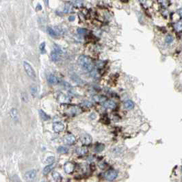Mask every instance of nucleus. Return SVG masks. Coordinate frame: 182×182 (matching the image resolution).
Returning <instances> with one entry per match:
<instances>
[{
    "label": "nucleus",
    "mask_w": 182,
    "mask_h": 182,
    "mask_svg": "<svg viewBox=\"0 0 182 182\" xmlns=\"http://www.w3.org/2000/svg\"><path fill=\"white\" fill-rule=\"evenodd\" d=\"M78 64L85 72L89 73L94 69V64L92 60L86 56H81L78 59Z\"/></svg>",
    "instance_id": "1"
},
{
    "label": "nucleus",
    "mask_w": 182,
    "mask_h": 182,
    "mask_svg": "<svg viewBox=\"0 0 182 182\" xmlns=\"http://www.w3.org/2000/svg\"><path fill=\"white\" fill-rule=\"evenodd\" d=\"M23 67L26 73L28 74V75L30 77L32 78V79H35L36 73L30 64H29L28 62H24Z\"/></svg>",
    "instance_id": "2"
},
{
    "label": "nucleus",
    "mask_w": 182,
    "mask_h": 182,
    "mask_svg": "<svg viewBox=\"0 0 182 182\" xmlns=\"http://www.w3.org/2000/svg\"><path fill=\"white\" fill-rule=\"evenodd\" d=\"M118 176V172L115 170H109L104 174V177L108 181H113Z\"/></svg>",
    "instance_id": "3"
},
{
    "label": "nucleus",
    "mask_w": 182,
    "mask_h": 182,
    "mask_svg": "<svg viewBox=\"0 0 182 182\" xmlns=\"http://www.w3.org/2000/svg\"><path fill=\"white\" fill-rule=\"evenodd\" d=\"M62 54L61 49L58 47H56L54 50L51 53V58L54 62L58 61L60 59V55Z\"/></svg>",
    "instance_id": "4"
},
{
    "label": "nucleus",
    "mask_w": 182,
    "mask_h": 182,
    "mask_svg": "<svg viewBox=\"0 0 182 182\" xmlns=\"http://www.w3.org/2000/svg\"><path fill=\"white\" fill-rule=\"evenodd\" d=\"M80 141L84 145H89L92 141V138L88 134H83L80 137Z\"/></svg>",
    "instance_id": "5"
},
{
    "label": "nucleus",
    "mask_w": 182,
    "mask_h": 182,
    "mask_svg": "<svg viewBox=\"0 0 182 182\" xmlns=\"http://www.w3.org/2000/svg\"><path fill=\"white\" fill-rule=\"evenodd\" d=\"M75 138L74 136L71 134L66 135L64 137V139H63V141H64V143L66 144H68V145H72L73 144L75 143Z\"/></svg>",
    "instance_id": "6"
},
{
    "label": "nucleus",
    "mask_w": 182,
    "mask_h": 182,
    "mask_svg": "<svg viewBox=\"0 0 182 182\" xmlns=\"http://www.w3.org/2000/svg\"><path fill=\"white\" fill-rule=\"evenodd\" d=\"M64 171L66 172L67 174H70V173H73V172L74 169H75V165L72 162H66L65 164H64Z\"/></svg>",
    "instance_id": "7"
},
{
    "label": "nucleus",
    "mask_w": 182,
    "mask_h": 182,
    "mask_svg": "<svg viewBox=\"0 0 182 182\" xmlns=\"http://www.w3.org/2000/svg\"><path fill=\"white\" fill-rule=\"evenodd\" d=\"M64 129V125L62 123L60 122H56L53 125V129L55 132L59 133L62 132Z\"/></svg>",
    "instance_id": "8"
},
{
    "label": "nucleus",
    "mask_w": 182,
    "mask_h": 182,
    "mask_svg": "<svg viewBox=\"0 0 182 182\" xmlns=\"http://www.w3.org/2000/svg\"><path fill=\"white\" fill-rule=\"evenodd\" d=\"M36 176V170H32L30 171L26 172L25 174V178L28 180H32L34 179Z\"/></svg>",
    "instance_id": "9"
},
{
    "label": "nucleus",
    "mask_w": 182,
    "mask_h": 182,
    "mask_svg": "<svg viewBox=\"0 0 182 182\" xmlns=\"http://www.w3.org/2000/svg\"><path fill=\"white\" fill-rule=\"evenodd\" d=\"M10 116L12 117V118L15 121H17L19 120V112L17 109L12 108L11 109V110L10 112Z\"/></svg>",
    "instance_id": "10"
},
{
    "label": "nucleus",
    "mask_w": 182,
    "mask_h": 182,
    "mask_svg": "<svg viewBox=\"0 0 182 182\" xmlns=\"http://www.w3.org/2000/svg\"><path fill=\"white\" fill-rule=\"evenodd\" d=\"M103 106H105V108H106L113 109L116 107V103H115L113 101L108 100V101H106L104 102Z\"/></svg>",
    "instance_id": "11"
},
{
    "label": "nucleus",
    "mask_w": 182,
    "mask_h": 182,
    "mask_svg": "<svg viewBox=\"0 0 182 182\" xmlns=\"http://www.w3.org/2000/svg\"><path fill=\"white\" fill-rule=\"evenodd\" d=\"M47 80L48 82L50 84H52V85L56 84H58V78L55 75H50L48 77Z\"/></svg>",
    "instance_id": "12"
},
{
    "label": "nucleus",
    "mask_w": 182,
    "mask_h": 182,
    "mask_svg": "<svg viewBox=\"0 0 182 182\" xmlns=\"http://www.w3.org/2000/svg\"><path fill=\"white\" fill-rule=\"evenodd\" d=\"M88 150L86 147H79V148L76 149V153H77L79 155H84L86 154Z\"/></svg>",
    "instance_id": "13"
},
{
    "label": "nucleus",
    "mask_w": 182,
    "mask_h": 182,
    "mask_svg": "<svg viewBox=\"0 0 182 182\" xmlns=\"http://www.w3.org/2000/svg\"><path fill=\"white\" fill-rule=\"evenodd\" d=\"M124 107L127 110H132L134 107V103L131 100H127L124 103Z\"/></svg>",
    "instance_id": "14"
},
{
    "label": "nucleus",
    "mask_w": 182,
    "mask_h": 182,
    "mask_svg": "<svg viewBox=\"0 0 182 182\" xmlns=\"http://www.w3.org/2000/svg\"><path fill=\"white\" fill-rule=\"evenodd\" d=\"M39 115H40L41 119L43 120V121H48L50 118V116H49V115H47V114L45 113L43 110H39Z\"/></svg>",
    "instance_id": "15"
},
{
    "label": "nucleus",
    "mask_w": 182,
    "mask_h": 182,
    "mask_svg": "<svg viewBox=\"0 0 182 182\" xmlns=\"http://www.w3.org/2000/svg\"><path fill=\"white\" fill-rule=\"evenodd\" d=\"M54 164H49L47 165V166H45L44 169H43V174L44 175H47L49 173L53 170V168H54Z\"/></svg>",
    "instance_id": "16"
},
{
    "label": "nucleus",
    "mask_w": 182,
    "mask_h": 182,
    "mask_svg": "<svg viewBox=\"0 0 182 182\" xmlns=\"http://www.w3.org/2000/svg\"><path fill=\"white\" fill-rule=\"evenodd\" d=\"M52 176H53V178H54V179L56 181L60 182L62 181V176L58 172H54V173H52Z\"/></svg>",
    "instance_id": "17"
},
{
    "label": "nucleus",
    "mask_w": 182,
    "mask_h": 182,
    "mask_svg": "<svg viewBox=\"0 0 182 182\" xmlns=\"http://www.w3.org/2000/svg\"><path fill=\"white\" fill-rule=\"evenodd\" d=\"M57 151L58 153H61V154H64V153H66L67 152H68V149L65 147H59L57 149Z\"/></svg>",
    "instance_id": "18"
},
{
    "label": "nucleus",
    "mask_w": 182,
    "mask_h": 182,
    "mask_svg": "<svg viewBox=\"0 0 182 182\" xmlns=\"http://www.w3.org/2000/svg\"><path fill=\"white\" fill-rule=\"evenodd\" d=\"M93 99L97 102H103L107 99L106 97H103V96H95L93 97Z\"/></svg>",
    "instance_id": "19"
},
{
    "label": "nucleus",
    "mask_w": 182,
    "mask_h": 182,
    "mask_svg": "<svg viewBox=\"0 0 182 182\" xmlns=\"http://www.w3.org/2000/svg\"><path fill=\"white\" fill-rule=\"evenodd\" d=\"M105 148V146H104V144H97L96 146H95V152H101Z\"/></svg>",
    "instance_id": "20"
},
{
    "label": "nucleus",
    "mask_w": 182,
    "mask_h": 182,
    "mask_svg": "<svg viewBox=\"0 0 182 182\" xmlns=\"http://www.w3.org/2000/svg\"><path fill=\"white\" fill-rule=\"evenodd\" d=\"M30 92L31 94L32 95V96H34V97H36V96H37V93H38L36 86H32V87L30 88Z\"/></svg>",
    "instance_id": "21"
},
{
    "label": "nucleus",
    "mask_w": 182,
    "mask_h": 182,
    "mask_svg": "<svg viewBox=\"0 0 182 182\" xmlns=\"http://www.w3.org/2000/svg\"><path fill=\"white\" fill-rule=\"evenodd\" d=\"M47 32L48 34H49L50 36H56L57 34H58L56 33V32L54 29H52L51 28H48Z\"/></svg>",
    "instance_id": "22"
},
{
    "label": "nucleus",
    "mask_w": 182,
    "mask_h": 182,
    "mask_svg": "<svg viewBox=\"0 0 182 182\" xmlns=\"http://www.w3.org/2000/svg\"><path fill=\"white\" fill-rule=\"evenodd\" d=\"M173 40H174V38H173V36H171V35L166 36V38H165L166 43H168V44H170V43H172V42L173 41Z\"/></svg>",
    "instance_id": "23"
},
{
    "label": "nucleus",
    "mask_w": 182,
    "mask_h": 182,
    "mask_svg": "<svg viewBox=\"0 0 182 182\" xmlns=\"http://www.w3.org/2000/svg\"><path fill=\"white\" fill-rule=\"evenodd\" d=\"M54 160H55L54 157L50 156V157H49V158H47V160H46V162H47L48 164H51L54 162Z\"/></svg>",
    "instance_id": "24"
},
{
    "label": "nucleus",
    "mask_w": 182,
    "mask_h": 182,
    "mask_svg": "<svg viewBox=\"0 0 182 182\" xmlns=\"http://www.w3.org/2000/svg\"><path fill=\"white\" fill-rule=\"evenodd\" d=\"M21 99L24 102L28 101V95H27L25 92H22L21 93Z\"/></svg>",
    "instance_id": "25"
},
{
    "label": "nucleus",
    "mask_w": 182,
    "mask_h": 182,
    "mask_svg": "<svg viewBox=\"0 0 182 182\" xmlns=\"http://www.w3.org/2000/svg\"><path fill=\"white\" fill-rule=\"evenodd\" d=\"M40 50L41 54H43L45 53V43H43L40 46Z\"/></svg>",
    "instance_id": "26"
},
{
    "label": "nucleus",
    "mask_w": 182,
    "mask_h": 182,
    "mask_svg": "<svg viewBox=\"0 0 182 182\" xmlns=\"http://www.w3.org/2000/svg\"><path fill=\"white\" fill-rule=\"evenodd\" d=\"M71 10V6L70 4H66L64 8V12H69Z\"/></svg>",
    "instance_id": "27"
},
{
    "label": "nucleus",
    "mask_w": 182,
    "mask_h": 182,
    "mask_svg": "<svg viewBox=\"0 0 182 182\" xmlns=\"http://www.w3.org/2000/svg\"><path fill=\"white\" fill-rule=\"evenodd\" d=\"M86 32H87V30H86V29L84 28H79L77 30V33L79 34H85Z\"/></svg>",
    "instance_id": "28"
},
{
    "label": "nucleus",
    "mask_w": 182,
    "mask_h": 182,
    "mask_svg": "<svg viewBox=\"0 0 182 182\" xmlns=\"http://www.w3.org/2000/svg\"><path fill=\"white\" fill-rule=\"evenodd\" d=\"M84 105L86 107H88V108H90V107L92 106V103H91L90 101H84Z\"/></svg>",
    "instance_id": "29"
},
{
    "label": "nucleus",
    "mask_w": 182,
    "mask_h": 182,
    "mask_svg": "<svg viewBox=\"0 0 182 182\" xmlns=\"http://www.w3.org/2000/svg\"><path fill=\"white\" fill-rule=\"evenodd\" d=\"M176 28L178 30H182V23H178L177 24V25H176Z\"/></svg>",
    "instance_id": "30"
},
{
    "label": "nucleus",
    "mask_w": 182,
    "mask_h": 182,
    "mask_svg": "<svg viewBox=\"0 0 182 182\" xmlns=\"http://www.w3.org/2000/svg\"><path fill=\"white\" fill-rule=\"evenodd\" d=\"M177 12H178V14H179L180 17H182V8H180V9L178 10Z\"/></svg>",
    "instance_id": "31"
},
{
    "label": "nucleus",
    "mask_w": 182,
    "mask_h": 182,
    "mask_svg": "<svg viewBox=\"0 0 182 182\" xmlns=\"http://www.w3.org/2000/svg\"><path fill=\"white\" fill-rule=\"evenodd\" d=\"M69 21H74V20H75V17H74V16H71V17H69Z\"/></svg>",
    "instance_id": "32"
},
{
    "label": "nucleus",
    "mask_w": 182,
    "mask_h": 182,
    "mask_svg": "<svg viewBox=\"0 0 182 182\" xmlns=\"http://www.w3.org/2000/svg\"><path fill=\"white\" fill-rule=\"evenodd\" d=\"M140 1L142 3H145V2H146V0H140Z\"/></svg>",
    "instance_id": "33"
},
{
    "label": "nucleus",
    "mask_w": 182,
    "mask_h": 182,
    "mask_svg": "<svg viewBox=\"0 0 182 182\" xmlns=\"http://www.w3.org/2000/svg\"><path fill=\"white\" fill-rule=\"evenodd\" d=\"M181 172H182V166H181Z\"/></svg>",
    "instance_id": "34"
}]
</instances>
